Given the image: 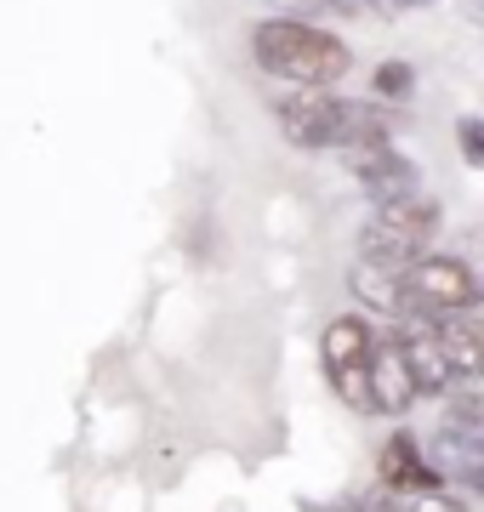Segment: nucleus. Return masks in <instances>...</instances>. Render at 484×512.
<instances>
[{
  "mask_svg": "<svg viewBox=\"0 0 484 512\" xmlns=\"http://www.w3.org/2000/svg\"><path fill=\"white\" fill-rule=\"evenodd\" d=\"M382 484H388L393 495H416V490H445V478L433 473L428 461L416 456V444L399 433V439L382 444Z\"/></svg>",
  "mask_w": 484,
  "mask_h": 512,
  "instance_id": "obj_9",
  "label": "nucleus"
},
{
  "mask_svg": "<svg viewBox=\"0 0 484 512\" xmlns=\"http://www.w3.org/2000/svg\"><path fill=\"white\" fill-rule=\"evenodd\" d=\"M251 57H257L268 74L280 80H297V86H331L336 74H348V46L314 23L297 18H268L251 29Z\"/></svg>",
  "mask_w": 484,
  "mask_h": 512,
  "instance_id": "obj_1",
  "label": "nucleus"
},
{
  "mask_svg": "<svg viewBox=\"0 0 484 512\" xmlns=\"http://www.w3.org/2000/svg\"><path fill=\"white\" fill-rule=\"evenodd\" d=\"M445 211L422 194H405V200L376 205V217L365 222V256L359 262H376V268H410L416 256H428L433 234H439Z\"/></svg>",
  "mask_w": 484,
  "mask_h": 512,
  "instance_id": "obj_2",
  "label": "nucleus"
},
{
  "mask_svg": "<svg viewBox=\"0 0 484 512\" xmlns=\"http://www.w3.org/2000/svg\"><path fill=\"white\" fill-rule=\"evenodd\" d=\"M365 404H371V410H388V416H405L410 404H416V382H410L399 336H388V342L371 348V365H365Z\"/></svg>",
  "mask_w": 484,
  "mask_h": 512,
  "instance_id": "obj_6",
  "label": "nucleus"
},
{
  "mask_svg": "<svg viewBox=\"0 0 484 512\" xmlns=\"http://www.w3.org/2000/svg\"><path fill=\"white\" fill-rule=\"evenodd\" d=\"M371 348H376V336H371L365 319H331L325 342H319L325 376H331L336 393L354 404V410H371V404H365V365H371Z\"/></svg>",
  "mask_w": 484,
  "mask_h": 512,
  "instance_id": "obj_5",
  "label": "nucleus"
},
{
  "mask_svg": "<svg viewBox=\"0 0 484 512\" xmlns=\"http://www.w3.org/2000/svg\"><path fill=\"white\" fill-rule=\"evenodd\" d=\"M376 92L382 97H405L410 92V69L405 63H382V69H376Z\"/></svg>",
  "mask_w": 484,
  "mask_h": 512,
  "instance_id": "obj_13",
  "label": "nucleus"
},
{
  "mask_svg": "<svg viewBox=\"0 0 484 512\" xmlns=\"http://www.w3.org/2000/svg\"><path fill=\"white\" fill-rule=\"evenodd\" d=\"M399 348H405V365H410V382H416V399L422 393H450V365H445V353H439V342H433V330L428 325H416L410 336H399Z\"/></svg>",
  "mask_w": 484,
  "mask_h": 512,
  "instance_id": "obj_10",
  "label": "nucleus"
},
{
  "mask_svg": "<svg viewBox=\"0 0 484 512\" xmlns=\"http://www.w3.org/2000/svg\"><path fill=\"white\" fill-rule=\"evenodd\" d=\"M280 131L291 148H342L348 137V103L325 86H302L280 103Z\"/></svg>",
  "mask_w": 484,
  "mask_h": 512,
  "instance_id": "obj_4",
  "label": "nucleus"
},
{
  "mask_svg": "<svg viewBox=\"0 0 484 512\" xmlns=\"http://www.w3.org/2000/svg\"><path fill=\"white\" fill-rule=\"evenodd\" d=\"M325 6H336V12H365V0H325Z\"/></svg>",
  "mask_w": 484,
  "mask_h": 512,
  "instance_id": "obj_15",
  "label": "nucleus"
},
{
  "mask_svg": "<svg viewBox=\"0 0 484 512\" xmlns=\"http://www.w3.org/2000/svg\"><path fill=\"white\" fill-rule=\"evenodd\" d=\"M456 137H462V160L479 165V160H484V131H479V120H462V131H456Z\"/></svg>",
  "mask_w": 484,
  "mask_h": 512,
  "instance_id": "obj_14",
  "label": "nucleus"
},
{
  "mask_svg": "<svg viewBox=\"0 0 484 512\" xmlns=\"http://www.w3.org/2000/svg\"><path fill=\"white\" fill-rule=\"evenodd\" d=\"M354 291L365 296L371 308H382V313H405V302H399V268L359 262V268H354Z\"/></svg>",
  "mask_w": 484,
  "mask_h": 512,
  "instance_id": "obj_11",
  "label": "nucleus"
},
{
  "mask_svg": "<svg viewBox=\"0 0 484 512\" xmlns=\"http://www.w3.org/2000/svg\"><path fill=\"white\" fill-rule=\"evenodd\" d=\"M365 512H462V501H450L445 490H416V495H382V501H371Z\"/></svg>",
  "mask_w": 484,
  "mask_h": 512,
  "instance_id": "obj_12",
  "label": "nucleus"
},
{
  "mask_svg": "<svg viewBox=\"0 0 484 512\" xmlns=\"http://www.w3.org/2000/svg\"><path fill=\"white\" fill-rule=\"evenodd\" d=\"M348 165H354L359 188H365L376 205L416 194V171H410V160H399L388 143H376V148H348Z\"/></svg>",
  "mask_w": 484,
  "mask_h": 512,
  "instance_id": "obj_7",
  "label": "nucleus"
},
{
  "mask_svg": "<svg viewBox=\"0 0 484 512\" xmlns=\"http://www.w3.org/2000/svg\"><path fill=\"white\" fill-rule=\"evenodd\" d=\"M473 274L456 256H416L410 268H399V302L405 313H422V319H445V313H467L473 308Z\"/></svg>",
  "mask_w": 484,
  "mask_h": 512,
  "instance_id": "obj_3",
  "label": "nucleus"
},
{
  "mask_svg": "<svg viewBox=\"0 0 484 512\" xmlns=\"http://www.w3.org/2000/svg\"><path fill=\"white\" fill-rule=\"evenodd\" d=\"M376 6H433V0H376Z\"/></svg>",
  "mask_w": 484,
  "mask_h": 512,
  "instance_id": "obj_16",
  "label": "nucleus"
},
{
  "mask_svg": "<svg viewBox=\"0 0 484 512\" xmlns=\"http://www.w3.org/2000/svg\"><path fill=\"white\" fill-rule=\"evenodd\" d=\"M433 342L445 353V365L456 382H473L484 370V342H479V319L473 313H445V319H428Z\"/></svg>",
  "mask_w": 484,
  "mask_h": 512,
  "instance_id": "obj_8",
  "label": "nucleus"
}]
</instances>
